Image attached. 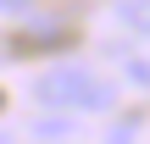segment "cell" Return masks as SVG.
<instances>
[{
  "label": "cell",
  "mask_w": 150,
  "mask_h": 144,
  "mask_svg": "<svg viewBox=\"0 0 150 144\" xmlns=\"http://www.w3.org/2000/svg\"><path fill=\"white\" fill-rule=\"evenodd\" d=\"M33 94L45 105H67V111H100L111 105V89L89 72V67H56V72H39Z\"/></svg>",
  "instance_id": "1"
},
{
  "label": "cell",
  "mask_w": 150,
  "mask_h": 144,
  "mask_svg": "<svg viewBox=\"0 0 150 144\" xmlns=\"http://www.w3.org/2000/svg\"><path fill=\"white\" fill-rule=\"evenodd\" d=\"M122 17H128L134 28H145V33H150V0H128V6H122Z\"/></svg>",
  "instance_id": "2"
},
{
  "label": "cell",
  "mask_w": 150,
  "mask_h": 144,
  "mask_svg": "<svg viewBox=\"0 0 150 144\" xmlns=\"http://www.w3.org/2000/svg\"><path fill=\"white\" fill-rule=\"evenodd\" d=\"M134 83H139V89H150V61H139V67H134Z\"/></svg>",
  "instance_id": "3"
}]
</instances>
